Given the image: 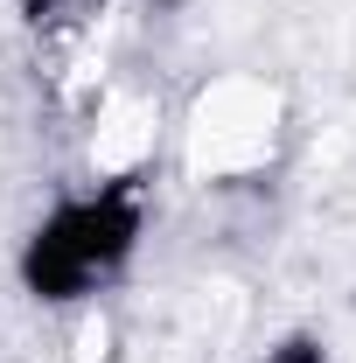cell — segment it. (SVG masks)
I'll list each match as a JSON object with an SVG mask.
<instances>
[{"label":"cell","mask_w":356,"mask_h":363,"mask_svg":"<svg viewBox=\"0 0 356 363\" xmlns=\"http://www.w3.org/2000/svg\"><path fill=\"white\" fill-rule=\"evenodd\" d=\"M272 140H279V91L252 77H223L203 91L189 119V168L210 182H238L272 161Z\"/></svg>","instance_id":"obj_2"},{"label":"cell","mask_w":356,"mask_h":363,"mask_svg":"<svg viewBox=\"0 0 356 363\" xmlns=\"http://www.w3.org/2000/svg\"><path fill=\"white\" fill-rule=\"evenodd\" d=\"M105 0H28V14L35 21H49V28H63V21H84V14H98Z\"/></svg>","instance_id":"obj_3"},{"label":"cell","mask_w":356,"mask_h":363,"mask_svg":"<svg viewBox=\"0 0 356 363\" xmlns=\"http://www.w3.org/2000/svg\"><path fill=\"white\" fill-rule=\"evenodd\" d=\"M133 245H140V189L133 182H91L84 196H63L35 224L21 272H28L35 301L84 308V301H98L119 279Z\"/></svg>","instance_id":"obj_1"}]
</instances>
